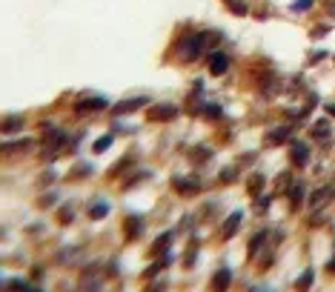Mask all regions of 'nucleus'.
<instances>
[{
  "mask_svg": "<svg viewBox=\"0 0 335 292\" xmlns=\"http://www.w3.org/2000/svg\"><path fill=\"white\" fill-rule=\"evenodd\" d=\"M209 158H212V149H209V146H195L192 155H189V160H192V163H206Z\"/></svg>",
  "mask_w": 335,
  "mask_h": 292,
  "instance_id": "nucleus-13",
  "label": "nucleus"
},
{
  "mask_svg": "<svg viewBox=\"0 0 335 292\" xmlns=\"http://www.w3.org/2000/svg\"><path fill=\"white\" fill-rule=\"evenodd\" d=\"M309 283H312V269H307V272L298 278V289H307Z\"/></svg>",
  "mask_w": 335,
  "mask_h": 292,
  "instance_id": "nucleus-25",
  "label": "nucleus"
},
{
  "mask_svg": "<svg viewBox=\"0 0 335 292\" xmlns=\"http://www.w3.org/2000/svg\"><path fill=\"white\" fill-rule=\"evenodd\" d=\"M172 186H175L178 192H184V195H192V192H198V189H201V184H198L195 178H175V181H172Z\"/></svg>",
  "mask_w": 335,
  "mask_h": 292,
  "instance_id": "nucleus-8",
  "label": "nucleus"
},
{
  "mask_svg": "<svg viewBox=\"0 0 335 292\" xmlns=\"http://www.w3.org/2000/svg\"><path fill=\"white\" fill-rule=\"evenodd\" d=\"M290 158H292V163H295V166H307V160H309V149H307V143L304 141H295L290 146Z\"/></svg>",
  "mask_w": 335,
  "mask_h": 292,
  "instance_id": "nucleus-3",
  "label": "nucleus"
},
{
  "mask_svg": "<svg viewBox=\"0 0 335 292\" xmlns=\"http://www.w3.org/2000/svg\"><path fill=\"white\" fill-rule=\"evenodd\" d=\"M227 69H230V57L224 52H212L209 54V72L212 75H224Z\"/></svg>",
  "mask_w": 335,
  "mask_h": 292,
  "instance_id": "nucleus-5",
  "label": "nucleus"
},
{
  "mask_svg": "<svg viewBox=\"0 0 335 292\" xmlns=\"http://www.w3.org/2000/svg\"><path fill=\"white\" fill-rule=\"evenodd\" d=\"M141 229H143V221H141V218H129V221H126V238H138V235H141Z\"/></svg>",
  "mask_w": 335,
  "mask_h": 292,
  "instance_id": "nucleus-15",
  "label": "nucleus"
},
{
  "mask_svg": "<svg viewBox=\"0 0 335 292\" xmlns=\"http://www.w3.org/2000/svg\"><path fill=\"white\" fill-rule=\"evenodd\" d=\"M201 112L206 118H212V121H218L220 118V106H215V103H206V106H201Z\"/></svg>",
  "mask_w": 335,
  "mask_h": 292,
  "instance_id": "nucleus-20",
  "label": "nucleus"
},
{
  "mask_svg": "<svg viewBox=\"0 0 335 292\" xmlns=\"http://www.w3.org/2000/svg\"><path fill=\"white\" fill-rule=\"evenodd\" d=\"M63 141H66V135H63V132H58V129H54V132H49V143H46V149H43V158L52 160L54 155H58V149L63 146Z\"/></svg>",
  "mask_w": 335,
  "mask_h": 292,
  "instance_id": "nucleus-4",
  "label": "nucleus"
},
{
  "mask_svg": "<svg viewBox=\"0 0 335 292\" xmlns=\"http://www.w3.org/2000/svg\"><path fill=\"white\" fill-rule=\"evenodd\" d=\"M20 126H23V118L20 115H6L3 118V132L6 135H12L15 129H20Z\"/></svg>",
  "mask_w": 335,
  "mask_h": 292,
  "instance_id": "nucleus-14",
  "label": "nucleus"
},
{
  "mask_svg": "<svg viewBox=\"0 0 335 292\" xmlns=\"http://www.w3.org/2000/svg\"><path fill=\"white\" fill-rule=\"evenodd\" d=\"M203 46H206V35H189L184 40V46H181V61L184 63H192L201 57Z\"/></svg>",
  "mask_w": 335,
  "mask_h": 292,
  "instance_id": "nucleus-1",
  "label": "nucleus"
},
{
  "mask_svg": "<svg viewBox=\"0 0 335 292\" xmlns=\"http://www.w3.org/2000/svg\"><path fill=\"white\" fill-rule=\"evenodd\" d=\"M290 126H278V129H272V132L266 135V143H269V146H278V143H284L287 141V138H290Z\"/></svg>",
  "mask_w": 335,
  "mask_h": 292,
  "instance_id": "nucleus-11",
  "label": "nucleus"
},
{
  "mask_svg": "<svg viewBox=\"0 0 335 292\" xmlns=\"http://www.w3.org/2000/svg\"><path fill=\"white\" fill-rule=\"evenodd\" d=\"M261 189H264V175H252V181H249V192L258 195Z\"/></svg>",
  "mask_w": 335,
  "mask_h": 292,
  "instance_id": "nucleus-21",
  "label": "nucleus"
},
{
  "mask_svg": "<svg viewBox=\"0 0 335 292\" xmlns=\"http://www.w3.org/2000/svg\"><path fill=\"white\" fill-rule=\"evenodd\" d=\"M112 146V135H106V138H100V141H95V152H103Z\"/></svg>",
  "mask_w": 335,
  "mask_h": 292,
  "instance_id": "nucleus-24",
  "label": "nucleus"
},
{
  "mask_svg": "<svg viewBox=\"0 0 335 292\" xmlns=\"http://www.w3.org/2000/svg\"><path fill=\"white\" fill-rule=\"evenodd\" d=\"M54 204V198L52 195H46V198H40V206H52Z\"/></svg>",
  "mask_w": 335,
  "mask_h": 292,
  "instance_id": "nucleus-29",
  "label": "nucleus"
},
{
  "mask_svg": "<svg viewBox=\"0 0 335 292\" xmlns=\"http://www.w3.org/2000/svg\"><path fill=\"white\" fill-rule=\"evenodd\" d=\"M230 283H232V272L224 266V269H218V272H215V278H212V289H227Z\"/></svg>",
  "mask_w": 335,
  "mask_h": 292,
  "instance_id": "nucleus-10",
  "label": "nucleus"
},
{
  "mask_svg": "<svg viewBox=\"0 0 335 292\" xmlns=\"http://www.w3.org/2000/svg\"><path fill=\"white\" fill-rule=\"evenodd\" d=\"M129 163H132V158H126V160H121V163H118V166H115V169H112V172H109V175H112V178H118V175H121V172H124V169H126V166H129Z\"/></svg>",
  "mask_w": 335,
  "mask_h": 292,
  "instance_id": "nucleus-26",
  "label": "nucleus"
},
{
  "mask_svg": "<svg viewBox=\"0 0 335 292\" xmlns=\"http://www.w3.org/2000/svg\"><path fill=\"white\" fill-rule=\"evenodd\" d=\"M326 272H335V255H332V261L326 264Z\"/></svg>",
  "mask_w": 335,
  "mask_h": 292,
  "instance_id": "nucleus-30",
  "label": "nucleus"
},
{
  "mask_svg": "<svg viewBox=\"0 0 335 292\" xmlns=\"http://www.w3.org/2000/svg\"><path fill=\"white\" fill-rule=\"evenodd\" d=\"M106 212H109V206L106 204H95L92 209H89V218H103Z\"/></svg>",
  "mask_w": 335,
  "mask_h": 292,
  "instance_id": "nucleus-23",
  "label": "nucleus"
},
{
  "mask_svg": "<svg viewBox=\"0 0 335 292\" xmlns=\"http://www.w3.org/2000/svg\"><path fill=\"white\" fill-rule=\"evenodd\" d=\"M100 109H106L103 97H83V100L75 103V112H78V115H83V112H100Z\"/></svg>",
  "mask_w": 335,
  "mask_h": 292,
  "instance_id": "nucleus-2",
  "label": "nucleus"
},
{
  "mask_svg": "<svg viewBox=\"0 0 335 292\" xmlns=\"http://www.w3.org/2000/svg\"><path fill=\"white\" fill-rule=\"evenodd\" d=\"M326 109H329V115L335 118V103H329V106H326Z\"/></svg>",
  "mask_w": 335,
  "mask_h": 292,
  "instance_id": "nucleus-31",
  "label": "nucleus"
},
{
  "mask_svg": "<svg viewBox=\"0 0 335 292\" xmlns=\"http://www.w3.org/2000/svg\"><path fill=\"white\" fill-rule=\"evenodd\" d=\"M146 103H149V97L141 95V97H132V100H121L112 112H115V115H126V112H135L138 106H146Z\"/></svg>",
  "mask_w": 335,
  "mask_h": 292,
  "instance_id": "nucleus-6",
  "label": "nucleus"
},
{
  "mask_svg": "<svg viewBox=\"0 0 335 292\" xmlns=\"http://www.w3.org/2000/svg\"><path fill=\"white\" fill-rule=\"evenodd\" d=\"M172 241V232H163L158 241H155V252H166V244Z\"/></svg>",
  "mask_w": 335,
  "mask_h": 292,
  "instance_id": "nucleus-22",
  "label": "nucleus"
},
{
  "mask_svg": "<svg viewBox=\"0 0 335 292\" xmlns=\"http://www.w3.org/2000/svg\"><path fill=\"white\" fill-rule=\"evenodd\" d=\"M175 115H178V109L172 106V103H163V106L149 109V118H152V121H172Z\"/></svg>",
  "mask_w": 335,
  "mask_h": 292,
  "instance_id": "nucleus-7",
  "label": "nucleus"
},
{
  "mask_svg": "<svg viewBox=\"0 0 335 292\" xmlns=\"http://www.w3.org/2000/svg\"><path fill=\"white\" fill-rule=\"evenodd\" d=\"M220 181H224V184H230V181H235V166L224 169V172H220Z\"/></svg>",
  "mask_w": 335,
  "mask_h": 292,
  "instance_id": "nucleus-27",
  "label": "nucleus"
},
{
  "mask_svg": "<svg viewBox=\"0 0 335 292\" xmlns=\"http://www.w3.org/2000/svg\"><path fill=\"white\" fill-rule=\"evenodd\" d=\"M309 6H312V0H298V3H292L295 12H304V9H309Z\"/></svg>",
  "mask_w": 335,
  "mask_h": 292,
  "instance_id": "nucleus-28",
  "label": "nucleus"
},
{
  "mask_svg": "<svg viewBox=\"0 0 335 292\" xmlns=\"http://www.w3.org/2000/svg\"><path fill=\"white\" fill-rule=\"evenodd\" d=\"M312 138L321 143H329V121H315L312 124Z\"/></svg>",
  "mask_w": 335,
  "mask_h": 292,
  "instance_id": "nucleus-9",
  "label": "nucleus"
},
{
  "mask_svg": "<svg viewBox=\"0 0 335 292\" xmlns=\"http://www.w3.org/2000/svg\"><path fill=\"white\" fill-rule=\"evenodd\" d=\"M266 235H269V232H258L255 238H252V244H249V258H255L258 252H261V247H264Z\"/></svg>",
  "mask_w": 335,
  "mask_h": 292,
  "instance_id": "nucleus-16",
  "label": "nucleus"
},
{
  "mask_svg": "<svg viewBox=\"0 0 335 292\" xmlns=\"http://www.w3.org/2000/svg\"><path fill=\"white\" fill-rule=\"evenodd\" d=\"M329 12H332V15H335V3H332V6H329Z\"/></svg>",
  "mask_w": 335,
  "mask_h": 292,
  "instance_id": "nucleus-32",
  "label": "nucleus"
},
{
  "mask_svg": "<svg viewBox=\"0 0 335 292\" xmlns=\"http://www.w3.org/2000/svg\"><path fill=\"white\" fill-rule=\"evenodd\" d=\"M301 198H304V186L295 184L290 189V204H292V209H298V206H301Z\"/></svg>",
  "mask_w": 335,
  "mask_h": 292,
  "instance_id": "nucleus-17",
  "label": "nucleus"
},
{
  "mask_svg": "<svg viewBox=\"0 0 335 292\" xmlns=\"http://www.w3.org/2000/svg\"><path fill=\"white\" fill-rule=\"evenodd\" d=\"M20 149H32V141H20V143H3V152L12 155V152H20Z\"/></svg>",
  "mask_w": 335,
  "mask_h": 292,
  "instance_id": "nucleus-18",
  "label": "nucleus"
},
{
  "mask_svg": "<svg viewBox=\"0 0 335 292\" xmlns=\"http://www.w3.org/2000/svg\"><path fill=\"white\" fill-rule=\"evenodd\" d=\"M326 198H329V189H318V192H312V206H324Z\"/></svg>",
  "mask_w": 335,
  "mask_h": 292,
  "instance_id": "nucleus-19",
  "label": "nucleus"
},
{
  "mask_svg": "<svg viewBox=\"0 0 335 292\" xmlns=\"http://www.w3.org/2000/svg\"><path fill=\"white\" fill-rule=\"evenodd\" d=\"M241 218H244L241 212H232V215H230V221L224 223V238H232V235L238 232V226H241Z\"/></svg>",
  "mask_w": 335,
  "mask_h": 292,
  "instance_id": "nucleus-12",
  "label": "nucleus"
}]
</instances>
